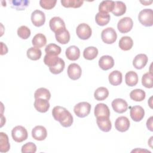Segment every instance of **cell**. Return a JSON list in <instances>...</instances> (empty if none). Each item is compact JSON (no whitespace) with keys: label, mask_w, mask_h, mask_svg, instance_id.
<instances>
[{"label":"cell","mask_w":153,"mask_h":153,"mask_svg":"<svg viewBox=\"0 0 153 153\" xmlns=\"http://www.w3.org/2000/svg\"><path fill=\"white\" fill-rule=\"evenodd\" d=\"M52 115L56 121H58L61 126L64 127H69L72 126L74 118L69 111L65 108L56 106L52 110Z\"/></svg>","instance_id":"cell-1"},{"label":"cell","mask_w":153,"mask_h":153,"mask_svg":"<svg viewBox=\"0 0 153 153\" xmlns=\"http://www.w3.org/2000/svg\"><path fill=\"white\" fill-rule=\"evenodd\" d=\"M139 22L146 27L152 26L153 25V11L152 9H143L138 14Z\"/></svg>","instance_id":"cell-2"},{"label":"cell","mask_w":153,"mask_h":153,"mask_svg":"<svg viewBox=\"0 0 153 153\" xmlns=\"http://www.w3.org/2000/svg\"><path fill=\"white\" fill-rule=\"evenodd\" d=\"M11 136L13 140L18 143H20L26 140L28 136L27 130L22 126L14 127L11 131Z\"/></svg>","instance_id":"cell-3"},{"label":"cell","mask_w":153,"mask_h":153,"mask_svg":"<svg viewBox=\"0 0 153 153\" xmlns=\"http://www.w3.org/2000/svg\"><path fill=\"white\" fill-rule=\"evenodd\" d=\"M91 105L86 102H81L75 105L74 111L75 115L79 118L87 117L90 112Z\"/></svg>","instance_id":"cell-4"},{"label":"cell","mask_w":153,"mask_h":153,"mask_svg":"<svg viewBox=\"0 0 153 153\" xmlns=\"http://www.w3.org/2000/svg\"><path fill=\"white\" fill-rule=\"evenodd\" d=\"M101 38L103 42L107 44L114 43L117 38V35L112 27H107L103 29L101 33Z\"/></svg>","instance_id":"cell-5"},{"label":"cell","mask_w":153,"mask_h":153,"mask_svg":"<svg viewBox=\"0 0 153 153\" xmlns=\"http://www.w3.org/2000/svg\"><path fill=\"white\" fill-rule=\"evenodd\" d=\"M76 33L78 37L81 39L86 40L91 37L92 30L87 24L81 23L76 29Z\"/></svg>","instance_id":"cell-6"},{"label":"cell","mask_w":153,"mask_h":153,"mask_svg":"<svg viewBox=\"0 0 153 153\" xmlns=\"http://www.w3.org/2000/svg\"><path fill=\"white\" fill-rule=\"evenodd\" d=\"M133 26L132 19L128 17H125L121 19L117 24V28L120 32L126 33L130 32Z\"/></svg>","instance_id":"cell-7"},{"label":"cell","mask_w":153,"mask_h":153,"mask_svg":"<svg viewBox=\"0 0 153 153\" xmlns=\"http://www.w3.org/2000/svg\"><path fill=\"white\" fill-rule=\"evenodd\" d=\"M50 29L55 33L66 29V26L64 21L59 17H54L51 18L49 22Z\"/></svg>","instance_id":"cell-8"},{"label":"cell","mask_w":153,"mask_h":153,"mask_svg":"<svg viewBox=\"0 0 153 153\" xmlns=\"http://www.w3.org/2000/svg\"><path fill=\"white\" fill-rule=\"evenodd\" d=\"M30 19L32 24L36 27L42 26L45 22L44 13L39 10H36L32 13Z\"/></svg>","instance_id":"cell-9"},{"label":"cell","mask_w":153,"mask_h":153,"mask_svg":"<svg viewBox=\"0 0 153 153\" xmlns=\"http://www.w3.org/2000/svg\"><path fill=\"white\" fill-rule=\"evenodd\" d=\"M69 78L72 80L78 79L82 74V69L79 65L76 63H71L68 67L67 71Z\"/></svg>","instance_id":"cell-10"},{"label":"cell","mask_w":153,"mask_h":153,"mask_svg":"<svg viewBox=\"0 0 153 153\" xmlns=\"http://www.w3.org/2000/svg\"><path fill=\"white\" fill-rule=\"evenodd\" d=\"M111 105L114 111L118 114H123L128 109V104L127 102L120 98L114 99L112 102Z\"/></svg>","instance_id":"cell-11"},{"label":"cell","mask_w":153,"mask_h":153,"mask_svg":"<svg viewBox=\"0 0 153 153\" xmlns=\"http://www.w3.org/2000/svg\"><path fill=\"white\" fill-rule=\"evenodd\" d=\"M130 115L131 118L136 122L140 121L144 117L145 111L140 106H134L130 108Z\"/></svg>","instance_id":"cell-12"},{"label":"cell","mask_w":153,"mask_h":153,"mask_svg":"<svg viewBox=\"0 0 153 153\" xmlns=\"http://www.w3.org/2000/svg\"><path fill=\"white\" fill-rule=\"evenodd\" d=\"M115 127L118 131L125 132L130 127V121L126 117H120L115 120Z\"/></svg>","instance_id":"cell-13"},{"label":"cell","mask_w":153,"mask_h":153,"mask_svg":"<svg viewBox=\"0 0 153 153\" xmlns=\"http://www.w3.org/2000/svg\"><path fill=\"white\" fill-rule=\"evenodd\" d=\"M47 136L46 128L42 126H36L32 130V137L39 141L44 140Z\"/></svg>","instance_id":"cell-14"},{"label":"cell","mask_w":153,"mask_h":153,"mask_svg":"<svg viewBox=\"0 0 153 153\" xmlns=\"http://www.w3.org/2000/svg\"><path fill=\"white\" fill-rule=\"evenodd\" d=\"M114 65V60L112 57L105 55L102 56L99 60V66L103 71L111 69Z\"/></svg>","instance_id":"cell-15"},{"label":"cell","mask_w":153,"mask_h":153,"mask_svg":"<svg viewBox=\"0 0 153 153\" xmlns=\"http://www.w3.org/2000/svg\"><path fill=\"white\" fill-rule=\"evenodd\" d=\"M94 113L96 118L102 117H110V110L108 106L106 104L103 103H97L96 105Z\"/></svg>","instance_id":"cell-16"},{"label":"cell","mask_w":153,"mask_h":153,"mask_svg":"<svg viewBox=\"0 0 153 153\" xmlns=\"http://www.w3.org/2000/svg\"><path fill=\"white\" fill-rule=\"evenodd\" d=\"M33 105L36 110L41 113H45L48 111L50 106L48 100L41 98L35 99Z\"/></svg>","instance_id":"cell-17"},{"label":"cell","mask_w":153,"mask_h":153,"mask_svg":"<svg viewBox=\"0 0 153 153\" xmlns=\"http://www.w3.org/2000/svg\"><path fill=\"white\" fill-rule=\"evenodd\" d=\"M96 123L99 128L104 132H108L112 128L111 122L109 117H102L96 118Z\"/></svg>","instance_id":"cell-18"},{"label":"cell","mask_w":153,"mask_h":153,"mask_svg":"<svg viewBox=\"0 0 153 153\" xmlns=\"http://www.w3.org/2000/svg\"><path fill=\"white\" fill-rule=\"evenodd\" d=\"M148 60V58L146 54H139L134 57L133 60V65L137 69H142L146 66Z\"/></svg>","instance_id":"cell-19"},{"label":"cell","mask_w":153,"mask_h":153,"mask_svg":"<svg viewBox=\"0 0 153 153\" xmlns=\"http://www.w3.org/2000/svg\"><path fill=\"white\" fill-rule=\"evenodd\" d=\"M66 57L72 61L76 60L80 56V50L79 48L75 45L69 46L65 51Z\"/></svg>","instance_id":"cell-20"},{"label":"cell","mask_w":153,"mask_h":153,"mask_svg":"<svg viewBox=\"0 0 153 153\" xmlns=\"http://www.w3.org/2000/svg\"><path fill=\"white\" fill-rule=\"evenodd\" d=\"M109 83L114 86L118 85L121 84L123 76L121 72L118 71H114L109 75Z\"/></svg>","instance_id":"cell-21"},{"label":"cell","mask_w":153,"mask_h":153,"mask_svg":"<svg viewBox=\"0 0 153 153\" xmlns=\"http://www.w3.org/2000/svg\"><path fill=\"white\" fill-rule=\"evenodd\" d=\"M119 47L124 51H128L130 50L133 45V39L127 36H123L119 41L118 43Z\"/></svg>","instance_id":"cell-22"},{"label":"cell","mask_w":153,"mask_h":153,"mask_svg":"<svg viewBox=\"0 0 153 153\" xmlns=\"http://www.w3.org/2000/svg\"><path fill=\"white\" fill-rule=\"evenodd\" d=\"M32 43L33 47L38 48H41L45 46L47 43L46 37L42 33H37L33 36L32 40Z\"/></svg>","instance_id":"cell-23"},{"label":"cell","mask_w":153,"mask_h":153,"mask_svg":"<svg viewBox=\"0 0 153 153\" xmlns=\"http://www.w3.org/2000/svg\"><path fill=\"white\" fill-rule=\"evenodd\" d=\"M138 75L134 71L127 72L125 75V81L126 84L130 87L135 86L138 82Z\"/></svg>","instance_id":"cell-24"},{"label":"cell","mask_w":153,"mask_h":153,"mask_svg":"<svg viewBox=\"0 0 153 153\" xmlns=\"http://www.w3.org/2000/svg\"><path fill=\"white\" fill-rule=\"evenodd\" d=\"M111 16L108 13H104L102 12H99L96 14L95 17L96 23L101 26L106 25L110 21Z\"/></svg>","instance_id":"cell-25"},{"label":"cell","mask_w":153,"mask_h":153,"mask_svg":"<svg viewBox=\"0 0 153 153\" xmlns=\"http://www.w3.org/2000/svg\"><path fill=\"white\" fill-rule=\"evenodd\" d=\"M55 37L56 41L62 44H66L70 41V33L66 29L55 33Z\"/></svg>","instance_id":"cell-26"},{"label":"cell","mask_w":153,"mask_h":153,"mask_svg":"<svg viewBox=\"0 0 153 153\" xmlns=\"http://www.w3.org/2000/svg\"><path fill=\"white\" fill-rule=\"evenodd\" d=\"M10 148L8 137L6 133H0V152H7Z\"/></svg>","instance_id":"cell-27"},{"label":"cell","mask_w":153,"mask_h":153,"mask_svg":"<svg viewBox=\"0 0 153 153\" xmlns=\"http://www.w3.org/2000/svg\"><path fill=\"white\" fill-rule=\"evenodd\" d=\"M98 55V50L95 47L90 46L85 48L83 51V57L88 60L94 59Z\"/></svg>","instance_id":"cell-28"},{"label":"cell","mask_w":153,"mask_h":153,"mask_svg":"<svg viewBox=\"0 0 153 153\" xmlns=\"http://www.w3.org/2000/svg\"><path fill=\"white\" fill-rule=\"evenodd\" d=\"M126 12V5L122 1H115L112 13L115 16H121Z\"/></svg>","instance_id":"cell-29"},{"label":"cell","mask_w":153,"mask_h":153,"mask_svg":"<svg viewBox=\"0 0 153 153\" xmlns=\"http://www.w3.org/2000/svg\"><path fill=\"white\" fill-rule=\"evenodd\" d=\"M115 2L113 1H102L99 6V12L108 13L112 12L114 9Z\"/></svg>","instance_id":"cell-30"},{"label":"cell","mask_w":153,"mask_h":153,"mask_svg":"<svg viewBox=\"0 0 153 153\" xmlns=\"http://www.w3.org/2000/svg\"><path fill=\"white\" fill-rule=\"evenodd\" d=\"M109 96V91L106 87H100L97 88L94 93V97L96 100L101 101L105 100Z\"/></svg>","instance_id":"cell-31"},{"label":"cell","mask_w":153,"mask_h":153,"mask_svg":"<svg viewBox=\"0 0 153 153\" xmlns=\"http://www.w3.org/2000/svg\"><path fill=\"white\" fill-rule=\"evenodd\" d=\"M26 54L29 59L32 60H38L41 58L42 53L39 48L32 47L27 50Z\"/></svg>","instance_id":"cell-32"},{"label":"cell","mask_w":153,"mask_h":153,"mask_svg":"<svg viewBox=\"0 0 153 153\" xmlns=\"http://www.w3.org/2000/svg\"><path fill=\"white\" fill-rule=\"evenodd\" d=\"M145 92L142 89H134L130 93V97L135 102H141L145 98Z\"/></svg>","instance_id":"cell-33"},{"label":"cell","mask_w":153,"mask_h":153,"mask_svg":"<svg viewBox=\"0 0 153 153\" xmlns=\"http://www.w3.org/2000/svg\"><path fill=\"white\" fill-rule=\"evenodd\" d=\"M62 49L60 47L55 44H49L45 47V52L46 54L52 56H58L60 54Z\"/></svg>","instance_id":"cell-34"},{"label":"cell","mask_w":153,"mask_h":153,"mask_svg":"<svg viewBox=\"0 0 153 153\" xmlns=\"http://www.w3.org/2000/svg\"><path fill=\"white\" fill-rule=\"evenodd\" d=\"M34 97L35 99L41 98V99H45L49 100L51 98V93L48 89L41 87V88H38L35 91L34 93Z\"/></svg>","instance_id":"cell-35"},{"label":"cell","mask_w":153,"mask_h":153,"mask_svg":"<svg viewBox=\"0 0 153 153\" xmlns=\"http://www.w3.org/2000/svg\"><path fill=\"white\" fill-rule=\"evenodd\" d=\"M62 5L66 8H79L84 3L83 1L79 0H62L61 1Z\"/></svg>","instance_id":"cell-36"},{"label":"cell","mask_w":153,"mask_h":153,"mask_svg":"<svg viewBox=\"0 0 153 153\" xmlns=\"http://www.w3.org/2000/svg\"><path fill=\"white\" fill-rule=\"evenodd\" d=\"M60 60V57L58 56H52L45 54L44 57V62L45 65L50 67H53L56 66Z\"/></svg>","instance_id":"cell-37"},{"label":"cell","mask_w":153,"mask_h":153,"mask_svg":"<svg viewBox=\"0 0 153 153\" xmlns=\"http://www.w3.org/2000/svg\"><path fill=\"white\" fill-rule=\"evenodd\" d=\"M11 7L17 10H24L29 5V1H10Z\"/></svg>","instance_id":"cell-38"},{"label":"cell","mask_w":153,"mask_h":153,"mask_svg":"<svg viewBox=\"0 0 153 153\" xmlns=\"http://www.w3.org/2000/svg\"><path fill=\"white\" fill-rule=\"evenodd\" d=\"M153 75L152 72H147L143 75L142 78V84L146 88H152Z\"/></svg>","instance_id":"cell-39"},{"label":"cell","mask_w":153,"mask_h":153,"mask_svg":"<svg viewBox=\"0 0 153 153\" xmlns=\"http://www.w3.org/2000/svg\"><path fill=\"white\" fill-rule=\"evenodd\" d=\"M65 66V61L62 59L60 58V60L58 63L53 67H50L49 70L51 72V73H52L53 74H55V75L59 74L64 70Z\"/></svg>","instance_id":"cell-40"},{"label":"cell","mask_w":153,"mask_h":153,"mask_svg":"<svg viewBox=\"0 0 153 153\" xmlns=\"http://www.w3.org/2000/svg\"><path fill=\"white\" fill-rule=\"evenodd\" d=\"M17 33L18 36L23 39H26L29 38L31 34L30 30L26 26H22L19 27Z\"/></svg>","instance_id":"cell-41"},{"label":"cell","mask_w":153,"mask_h":153,"mask_svg":"<svg viewBox=\"0 0 153 153\" xmlns=\"http://www.w3.org/2000/svg\"><path fill=\"white\" fill-rule=\"evenodd\" d=\"M21 151L22 153H35L36 151V146L32 142H27L22 146Z\"/></svg>","instance_id":"cell-42"},{"label":"cell","mask_w":153,"mask_h":153,"mask_svg":"<svg viewBox=\"0 0 153 153\" xmlns=\"http://www.w3.org/2000/svg\"><path fill=\"white\" fill-rule=\"evenodd\" d=\"M56 2L57 1L41 0L39 1V5L42 8L45 10H51L55 7Z\"/></svg>","instance_id":"cell-43"},{"label":"cell","mask_w":153,"mask_h":153,"mask_svg":"<svg viewBox=\"0 0 153 153\" xmlns=\"http://www.w3.org/2000/svg\"><path fill=\"white\" fill-rule=\"evenodd\" d=\"M152 119H153V117H151L149 119H148V120L146 121V127L151 131H153V129H152Z\"/></svg>","instance_id":"cell-44"},{"label":"cell","mask_w":153,"mask_h":153,"mask_svg":"<svg viewBox=\"0 0 153 153\" xmlns=\"http://www.w3.org/2000/svg\"><path fill=\"white\" fill-rule=\"evenodd\" d=\"M1 55H4V54H7V53L8 52V48H7V47L6 46L5 44H4V43L2 42H1Z\"/></svg>","instance_id":"cell-45"},{"label":"cell","mask_w":153,"mask_h":153,"mask_svg":"<svg viewBox=\"0 0 153 153\" xmlns=\"http://www.w3.org/2000/svg\"><path fill=\"white\" fill-rule=\"evenodd\" d=\"M140 2L142 4H143L144 5H149V4H151L152 2V1H151L149 2H148V1H140Z\"/></svg>","instance_id":"cell-46"}]
</instances>
